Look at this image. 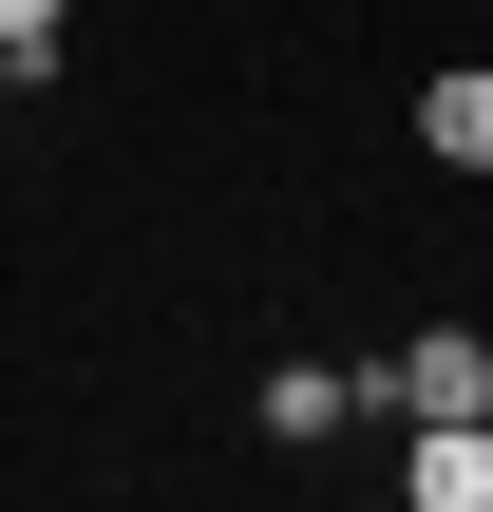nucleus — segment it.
<instances>
[{
    "instance_id": "f03ea898",
    "label": "nucleus",
    "mask_w": 493,
    "mask_h": 512,
    "mask_svg": "<svg viewBox=\"0 0 493 512\" xmlns=\"http://www.w3.org/2000/svg\"><path fill=\"white\" fill-rule=\"evenodd\" d=\"M399 512H493V418H399Z\"/></svg>"
},
{
    "instance_id": "423d86ee",
    "label": "nucleus",
    "mask_w": 493,
    "mask_h": 512,
    "mask_svg": "<svg viewBox=\"0 0 493 512\" xmlns=\"http://www.w3.org/2000/svg\"><path fill=\"white\" fill-rule=\"evenodd\" d=\"M19 95H38V57H19V38H0V114H19Z\"/></svg>"
},
{
    "instance_id": "39448f33",
    "label": "nucleus",
    "mask_w": 493,
    "mask_h": 512,
    "mask_svg": "<svg viewBox=\"0 0 493 512\" xmlns=\"http://www.w3.org/2000/svg\"><path fill=\"white\" fill-rule=\"evenodd\" d=\"M57 19H76V0H0V38H19L38 76H57Z\"/></svg>"
},
{
    "instance_id": "20e7f679",
    "label": "nucleus",
    "mask_w": 493,
    "mask_h": 512,
    "mask_svg": "<svg viewBox=\"0 0 493 512\" xmlns=\"http://www.w3.org/2000/svg\"><path fill=\"white\" fill-rule=\"evenodd\" d=\"M342 418H380L361 361H266V437H342Z\"/></svg>"
},
{
    "instance_id": "7ed1b4c3",
    "label": "nucleus",
    "mask_w": 493,
    "mask_h": 512,
    "mask_svg": "<svg viewBox=\"0 0 493 512\" xmlns=\"http://www.w3.org/2000/svg\"><path fill=\"white\" fill-rule=\"evenodd\" d=\"M418 152H437V171H493V57H437V95H418Z\"/></svg>"
},
{
    "instance_id": "f257e3e1",
    "label": "nucleus",
    "mask_w": 493,
    "mask_h": 512,
    "mask_svg": "<svg viewBox=\"0 0 493 512\" xmlns=\"http://www.w3.org/2000/svg\"><path fill=\"white\" fill-rule=\"evenodd\" d=\"M361 399H380V418H493V342H475V323H437V342L361 361Z\"/></svg>"
}]
</instances>
